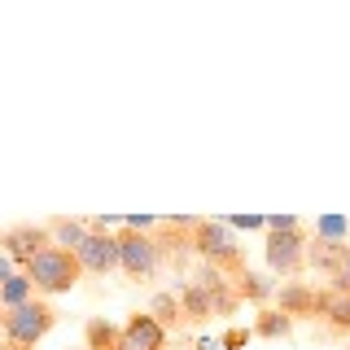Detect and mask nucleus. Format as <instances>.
Here are the masks:
<instances>
[{
	"label": "nucleus",
	"mask_w": 350,
	"mask_h": 350,
	"mask_svg": "<svg viewBox=\"0 0 350 350\" xmlns=\"http://www.w3.org/2000/svg\"><path fill=\"white\" fill-rule=\"evenodd\" d=\"M193 250L202 254V262H211L215 271H228L232 284L245 276V254H241V245L232 241V228L219 224V219H197L193 228Z\"/></svg>",
	"instance_id": "obj_1"
},
{
	"label": "nucleus",
	"mask_w": 350,
	"mask_h": 350,
	"mask_svg": "<svg viewBox=\"0 0 350 350\" xmlns=\"http://www.w3.org/2000/svg\"><path fill=\"white\" fill-rule=\"evenodd\" d=\"M79 258L70 254V250H57L49 245L44 254H36L27 262V280L36 284V293H44V298H57V293H70L75 284H79Z\"/></svg>",
	"instance_id": "obj_2"
},
{
	"label": "nucleus",
	"mask_w": 350,
	"mask_h": 350,
	"mask_svg": "<svg viewBox=\"0 0 350 350\" xmlns=\"http://www.w3.org/2000/svg\"><path fill=\"white\" fill-rule=\"evenodd\" d=\"M53 324H57V311H53L44 298H31L27 306H18V311H5V342L31 350V346H40L44 337H49Z\"/></svg>",
	"instance_id": "obj_3"
},
{
	"label": "nucleus",
	"mask_w": 350,
	"mask_h": 350,
	"mask_svg": "<svg viewBox=\"0 0 350 350\" xmlns=\"http://www.w3.org/2000/svg\"><path fill=\"white\" fill-rule=\"evenodd\" d=\"M118 267H123L131 280H149L153 271L162 267V250H158V241H153V232L123 228V232H118Z\"/></svg>",
	"instance_id": "obj_4"
},
{
	"label": "nucleus",
	"mask_w": 350,
	"mask_h": 350,
	"mask_svg": "<svg viewBox=\"0 0 350 350\" xmlns=\"http://www.w3.org/2000/svg\"><path fill=\"white\" fill-rule=\"evenodd\" d=\"M306 232H267V267L276 271V276H298L306 267Z\"/></svg>",
	"instance_id": "obj_5"
},
{
	"label": "nucleus",
	"mask_w": 350,
	"mask_h": 350,
	"mask_svg": "<svg viewBox=\"0 0 350 350\" xmlns=\"http://www.w3.org/2000/svg\"><path fill=\"white\" fill-rule=\"evenodd\" d=\"M0 245H5L9 258H18L22 267H27L36 254H44V250L53 245V232H49V224H14V228L0 232Z\"/></svg>",
	"instance_id": "obj_6"
},
{
	"label": "nucleus",
	"mask_w": 350,
	"mask_h": 350,
	"mask_svg": "<svg viewBox=\"0 0 350 350\" xmlns=\"http://www.w3.org/2000/svg\"><path fill=\"white\" fill-rule=\"evenodd\" d=\"M75 258H79L83 271H92V276H105V271L118 267V237H114V232H88L83 245L75 250Z\"/></svg>",
	"instance_id": "obj_7"
},
{
	"label": "nucleus",
	"mask_w": 350,
	"mask_h": 350,
	"mask_svg": "<svg viewBox=\"0 0 350 350\" xmlns=\"http://www.w3.org/2000/svg\"><path fill=\"white\" fill-rule=\"evenodd\" d=\"M276 311H284L289 320L320 315V289L306 284V280H284V284H276Z\"/></svg>",
	"instance_id": "obj_8"
},
{
	"label": "nucleus",
	"mask_w": 350,
	"mask_h": 350,
	"mask_svg": "<svg viewBox=\"0 0 350 350\" xmlns=\"http://www.w3.org/2000/svg\"><path fill=\"white\" fill-rule=\"evenodd\" d=\"M167 342V328H162L153 315H131L123 324V333H118V350H162Z\"/></svg>",
	"instance_id": "obj_9"
},
{
	"label": "nucleus",
	"mask_w": 350,
	"mask_h": 350,
	"mask_svg": "<svg viewBox=\"0 0 350 350\" xmlns=\"http://www.w3.org/2000/svg\"><path fill=\"white\" fill-rule=\"evenodd\" d=\"M350 254V241H324V237H315L311 245H306V267H315V271H324L328 280L342 271V262Z\"/></svg>",
	"instance_id": "obj_10"
},
{
	"label": "nucleus",
	"mask_w": 350,
	"mask_h": 350,
	"mask_svg": "<svg viewBox=\"0 0 350 350\" xmlns=\"http://www.w3.org/2000/svg\"><path fill=\"white\" fill-rule=\"evenodd\" d=\"M320 320L333 328V333H350V293H337V289H320Z\"/></svg>",
	"instance_id": "obj_11"
},
{
	"label": "nucleus",
	"mask_w": 350,
	"mask_h": 350,
	"mask_svg": "<svg viewBox=\"0 0 350 350\" xmlns=\"http://www.w3.org/2000/svg\"><path fill=\"white\" fill-rule=\"evenodd\" d=\"M180 306H184V315H189V324H202V320L215 315V298H211V289H206L202 280H189L180 289Z\"/></svg>",
	"instance_id": "obj_12"
},
{
	"label": "nucleus",
	"mask_w": 350,
	"mask_h": 350,
	"mask_svg": "<svg viewBox=\"0 0 350 350\" xmlns=\"http://www.w3.org/2000/svg\"><path fill=\"white\" fill-rule=\"evenodd\" d=\"M49 232H53V245L57 250H79L83 245V237L92 232V224H83V219H66V215H57V219H49Z\"/></svg>",
	"instance_id": "obj_13"
},
{
	"label": "nucleus",
	"mask_w": 350,
	"mask_h": 350,
	"mask_svg": "<svg viewBox=\"0 0 350 350\" xmlns=\"http://www.w3.org/2000/svg\"><path fill=\"white\" fill-rule=\"evenodd\" d=\"M149 315H153V320H158L162 328H180V324H189V315H184V306H180V293H153Z\"/></svg>",
	"instance_id": "obj_14"
},
{
	"label": "nucleus",
	"mask_w": 350,
	"mask_h": 350,
	"mask_svg": "<svg viewBox=\"0 0 350 350\" xmlns=\"http://www.w3.org/2000/svg\"><path fill=\"white\" fill-rule=\"evenodd\" d=\"M31 298H36V284L27 280V271H22V276H9L0 284V311H18V306H27Z\"/></svg>",
	"instance_id": "obj_15"
},
{
	"label": "nucleus",
	"mask_w": 350,
	"mask_h": 350,
	"mask_svg": "<svg viewBox=\"0 0 350 350\" xmlns=\"http://www.w3.org/2000/svg\"><path fill=\"white\" fill-rule=\"evenodd\" d=\"M289 328H293V320L284 311H258V320H254V333L258 337H267V342H276V337H289Z\"/></svg>",
	"instance_id": "obj_16"
},
{
	"label": "nucleus",
	"mask_w": 350,
	"mask_h": 350,
	"mask_svg": "<svg viewBox=\"0 0 350 350\" xmlns=\"http://www.w3.org/2000/svg\"><path fill=\"white\" fill-rule=\"evenodd\" d=\"M237 293L250 298V302H267V298H276V284H271L267 276H258V271H245V276L237 280Z\"/></svg>",
	"instance_id": "obj_17"
},
{
	"label": "nucleus",
	"mask_w": 350,
	"mask_h": 350,
	"mask_svg": "<svg viewBox=\"0 0 350 350\" xmlns=\"http://www.w3.org/2000/svg\"><path fill=\"white\" fill-rule=\"evenodd\" d=\"M315 237H324V241H350V224L346 219H320V224H315Z\"/></svg>",
	"instance_id": "obj_18"
},
{
	"label": "nucleus",
	"mask_w": 350,
	"mask_h": 350,
	"mask_svg": "<svg viewBox=\"0 0 350 350\" xmlns=\"http://www.w3.org/2000/svg\"><path fill=\"white\" fill-rule=\"evenodd\" d=\"M298 219H293V215H276V219H267V232H298Z\"/></svg>",
	"instance_id": "obj_19"
},
{
	"label": "nucleus",
	"mask_w": 350,
	"mask_h": 350,
	"mask_svg": "<svg viewBox=\"0 0 350 350\" xmlns=\"http://www.w3.org/2000/svg\"><path fill=\"white\" fill-rule=\"evenodd\" d=\"M328 289H337V293H350V254H346V262H342V271H337V276L328 280Z\"/></svg>",
	"instance_id": "obj_20"
},
{
	"label": "nucleus",
	"mask_w": 350,
	"mask_h": 350,
	"mask_svg": "<svg viewBox=\"0 0 350 350\" xmlns=\"http://www.w3.org/2000/svg\"><path fill=\"white\" fill-rule=\"evenodd\" d=\"M9 276H14V258H9V254H0V284H5Z\"/></svg>",
	"instance_id": "obj_21"
},
{
	"label": "nucleus",
	"mask_w": 350,
	"mask_h": 350,
	"mask_svg": "<svg viewBox=\"0 0 350 350\" xmlns=\"http://www.w3.org/2000/svg\"><path fill=\"white\" fill-rule=\"evenodd\" d=\"M245 337H250V333H241V328H232V333L224 337V346H245Z\"/></svg>",
	"instance_id": "obj_22"
},
{
	"label": "nucleus",
	"mask_w": 350,
	"mask_h": 350,
	"mask_svg": "<svg viewBox=\"0 0 350 350\" xmlns=\"http://www.w3.org/2000/svg\"><path fill=\"white\" fill-rule=\"evenodd\" d=\"M0 350H22V346H14V342H0Z\"/></svg>",
	"instance_id": "obj_23"
},
{
	"label": "nucleus",
	"mask_w": 350,
	"mask_h": 350,
	"mask_svg": "<svg viewBox=\"0 0 350 350\" xmlns=\"http://www.w3.org/2000/svg\"><path fill=\"white\" fill-rule=\"evenodd\" d=\"M0 333H5V311H0Z\"/></svg>",
	"instance_id": "obj_24"
},
{
	"label": "nucleus",
	"mask_w": 350,
	"mask_h": 350,
	"mask_svg": "<svg viewBox=\"0 0 350 350\" xmlns=\"http://www.w3.org/2000/svg\"><path fill=\"white\" fill-rule=\"evenodd\" d=\"M346 350H350V346H346Z\"/></svg>",
	"instance_id": "obj_25"
}]
</instances>
